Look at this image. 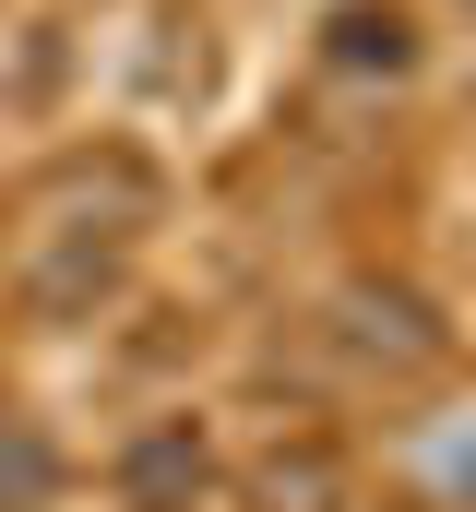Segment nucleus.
I'll return each instance as SVG.
<instances>
[{"instance_id":"obj_1","label":"nucleus","mask_w":476,"mask_h":512,"mask_svg":"<svg viewBox=\"0 0 476 512\" xmlns=\"http://www.w3.org/2000/svg\"><path fill=\"white\" fill-rule=\"evenodd\" d=\"M346 310H357V346H393V358H429V346H441V322H429L405 286H346Z\"/></svg>"},{"instance_id":"obj_5","label":"nucleus","mask_w":476,"mask_h":512,"mask_svg":"<svg viewBox=\"0 0 476 512\" xmlns=\"http://www.w3.org/2000/svg\"><path fill=\"white\" fill-rule=\"evenodd\" d=\"M262 501L274 512H334V453H274L262 465Z\"/></svg>"},{"instance_id":"obj_2","label":"nucleus","mask_w":476,"mask_h":512,"mask_svg":"<svg viewBox=\"0 0 476 512\" xmlns=\"http://www.w3.org/2000/svg\"><path fill=\"white\" fill-rule=\"evenodd\" d=\"M417 477H429L441 501H476V405H441V417L417 429Z\"/></svg>"},{"instance_id":"obj_6","label":"nucleus","mask_w":476,"mask_h":512,"mask_svg":"<svg viewBox=\"0 0 476 512\" xmlns=\"http://www.w3.org/2000/svg\"><path fill=\"white\" fill-rule=\"evenodd\" d=\"M334 48H346V60H381V72H405V24H393V12H346Z\"/></svg>"},{"instance_id":"obj_3","label":"nucleus","mask_w":476,"mask_h":512,"mask_svg":"<svg viewBox=\"0 0 476 512\" xmlns=\"http://www.w3.org/2000/svg\"><path fill=\"white\" fill-rule=\"evenodd\" d=\"M179 489H203V441H191V429H155V441L131 453V501L155 512V501H179Z\"/></svg>"},{"instance_id":"obj_4","label":"nucleus","mask_w":476,"mask_h":512,"mask_svg":"<svg viewBox=\"0 0 476 512\" xmlns=\"http://www.w3.org/2000/svg\"><path fill=\"white\" fill-rule=\"evenodd\" d=\"M48 489H60V453H48L36 429H0V501H12V512H36Z\"/></svg>"}]
</instances>
